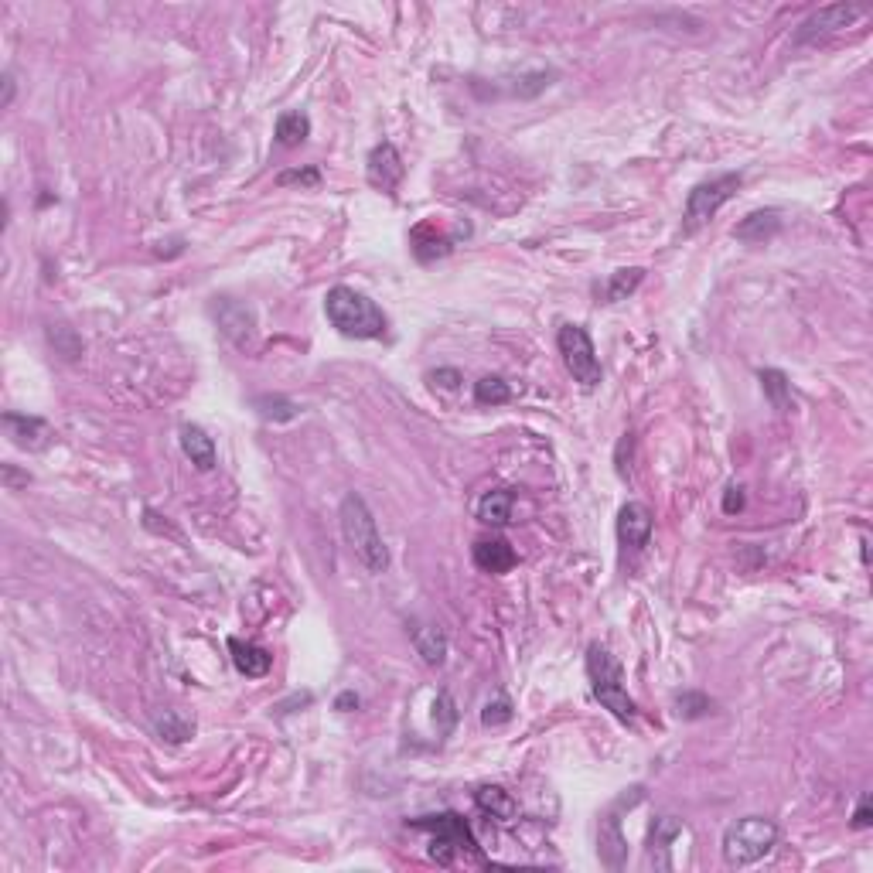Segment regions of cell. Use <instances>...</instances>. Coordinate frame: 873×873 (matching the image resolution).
Segmentation results:
<instances>
[{
    "label": "cell",
    "instance_id": "obj_1",
    "mask_svg": "<svg viewBox=\"0 0 873 873\" xmlns=\"http://www.w3.org/2000/svg\"><path fill=\"white\" fill-rule=\"evenodd\" d=\"M324 314H328L331 328L345 338H355V342H376V338H386L389 331V318L382 314V307L365 297L362 290L355 287H331L324 294Z\"/></svg>",
    "mask_w": 873,
    "mask_h": 873
},
{
    "label": "cell",
    "instance_id": "obj_2",
    "mask_svg": "<svg viewBox=\"0 0 873 873\" xmlns=\"http://www.w3.org/2000/svg\"><path fill=\"white\" fill-rule=\"evenodd\" d=\"M338 519H342V536H345L348 550L355 553V560H359L369 573H386L389 570V550L379 536L376 515H372V509L365 505V498L359 492H348L342 498Z\"/></svg>",
    "mask_w": 873,
    "mask_h": 873
},
{
    "label": "cell",
    "instance_id": "obj_3",
    "mask_svg": "<svg viewBox=\"0 0 873 873\" xmlns=\"http://www.w3.org/2000/svg\"><path fill=\"white\" fill-rule=\"evenodd\" d=\"M587 679H590V689H594V700L618 717L621 723H631L638 717V703L628 696L625 689V669L614 655L604 648L601 642H594L587 648Z\"/></svg>",
    "mask_w": 873,
    "mask_h": 873
},
{
    "label": "cell",
    "instance_id": "obj_4",
    "mask_svg": "<svg viewBox=\"0 0 873 873\" xmlns=\"http://www.w3.org/2000/svg\"><path fill=\"white\" fill-rule=\"evenodd\" d=\"M778 843V826L764 816H744L737 822H730L727 833H723V863L727 867H751V863L764 860Z\"/></svg>",
    "mask_w": 873,
    "mask_h": 873
},
{
    "label": "cell",
    "instance_id": "obj_5",
    "mask_svg": "<svg viewBox=\"0 0 873 873\" xmlns=\"http://www.w3.org/2000/svg\"><path fill=\"white\" fill-rule=\"evenodd\" d=\"M410 829H420V833H430V856L440 863V867H451L454 856H478V843L471 836L468 822H464L457 812H440V816H420L406 822Z\"/></svg>",
    "mask_w": 873,
    "mask_h": 873
},
{
    "label": "cell",
    "instance_id": "obj_6",
    "mask_svg": "<svg viewBox=\"0 0 873 873\" xmlns=\"http://www.w3.org/2000/svg\"><path fill=\"white\" fill-rule=\"evenodd\" d=\"M741 185H744V174L730 171V174H717V178H710V181H700V185L689 191L686 212H683L686 236H693V232H700L703 226H710L713 215H717L723 205L741 191Z\"/></svg>",
    "mask_w": 873,
    "mask_h": 873
},
{
    "label": "cell",
    "instance_id": "obj_7",
    "mask_svg": "<svg viewBox=\"0 0 873 873\" xmlns=\"http://www.w3.org/2000/svg\"><path fill=\"white\" fill-rule=\"evenodd\" d=\"M556 348L563 355V365L573 376V382H580L584 389H594L601 382L604 369H601V359H597V348L590 342L587 328L580 324H560L556 331Z\"/></svg>",
    "mask_w": 873,
    "mask_h": 873
},
{
    "label": "cell",
    "instance_id": "obj_8",
    "mask_svg": "<svg viewBox=\"0 0 873 873\" xmlns=\"http://www.w3.org/2000/svg\"><path fill=\"white\" fill-rule=\"evenodd\" d=\"M863 18V7L856 4H826L819 11H812L809 18L798 24L795 31V45H805V41H819L826 35H836V31L850 28L853 21Z\"/></svg>",
    "mask_w": 873,
    "mask_h": 873
},
{
    "label": "cell",
    "instance_id": "obj_9",
    "mask_svg": "<svg viewBox=\"0 0 873 873\" xmlns=\"http://www.w3.org/2000/svg\"><path fill=\"white\" fill-rule=\"evenodd\" d=\"M365 178H369L372 188L386 191V195H396V188L403 185L406 164H403V157H399V151L389 144V140L376 144L369 151V157H365Z\"/></svg>",
    "mask_w": 873,
    "mask_h": 873
},
{
    "label": "cell",
    "instance_id": "obj_10",
    "mask_svg": "<svg viewBox=\"0 0 873 873\" xmlns=\"http://www.w3.org/2000/svg\"><path fill=\"white\" fill-rule=\"evenodd\" d=\"M686 833L683 819L676 816H659L652 822V829H648V856L645 863L655 870H672V846H676V839Z\"/></svg>",
    "mask_w": 873,
    "mask_h": 873
},
{
    "label": "cell",
    "instance_id": "obj_11",
    "mask_svg": "<svg viewBox=\"0 0 873 873\" xmlns=\"http://www.w3.org/2000/svg\"><path fill=\"white\" fill-rule=\"evenodd\" d=\"M652 529H655V519H652V512H648V505H642V502L621 505L618 539L625 550H645L648 539H652Z\"/></svg>",
    "mask_w": 873,
    "mask_h": 873
},
{
    "label": "cell",
    "instance_id": "obj_12",
    "mask_svg": "<svg viewBox=\"0 0 873 873\" xmlns=\"http://www.w3.org/2000/svg\"><path fill=\"white\" fill-rule=\"evenodd\" d=\"M212 314H215V321H219L222 335L232 338L236 345H246V338L253 335V328H256L253 311H249L246 304L232 301V297H215Z\"/></svg>",
    "mask_w": 873,
    "mask_h": 873
},
{
    "label": "cell",
    "instance_id": "obj_13",
    "mask_svg": "<svg viewBox=\"0 0 873 873\" xmlns=\"http://www.w3.org/2000/svg\"><path fill=\"white\" fill-rule=\"evenodd\" d=\"M4 430L14 444L28 447V451H45L52 444V427L41 417H28V413H4Z\"/></svg>",
    "mask_w": 873,
    "mask_h": 873
},
{
    "label": "cell",
    "instance_id": "obj_14",
    "mask_svg": "<svg viewBox=\"0 0 873 873\" xmlns=\"http://www.w3.org/2000/svg\"><path fill=\"white\" fill-rule=\"evenodd\" d=\"M178 444L181 451H185V457L191 464H195L198 471H212L215 464H219V451H215V440L205 434L198 423H181L178 430Z\"/></svg>",
    "mask_w": 873,
    "mask_h": 873
},
{
    "label": "cell",
    "instance_id": "obj_15",
    "mask_svg": "<svg viewBox=\"0 0 873 873\" xmlns=\"http://www.w3.org/2000/svg\"><path fill=\"white\" fill-rule=\"evenodd\" d=\"M781 232V209H758L751 212L747 219H741L734 226V239H741V243H768V239H775Z\"/></svg>",
    "mask_w": 873,
    "mask_h": 873
},
{
    "label": "cell",
    "instance_id": "obj_16",
    "mask_svg": "<svg viewBox=\"0 0 873 873\" xmlns=\"http://www.w3.org/2000/svg\"><path fill=\"white\" fill-rule=\"evenodd\" d=\"M642 280H645L642 266H631V270H614L611 277L604 280V284L594 287L597 304H621V301H628V297L635 294L638 287H642Z\"/></svg>",
    "mask_w": 873,
    "mask_h": 873
},
{
    "label": "cell",
    "instance_id": "obj_17",
    "mask_svg": "<svg viewBox=\"0 0 873 873\" xmlns=\"http://www.w3.org/2000/svg\"><path fill=\"white\" fill-rule=\"evenodd\" d=\"M229 652H232V665H236L246 679H263L273 665V655L266 652V648L243 642V638H229Z\"/></svg>",
    "mask_w": 873,
    "mask_h": 873
},
{
    "label": "cell",
    "instance_id": "obj_18",
    "mask_svg": "<svg viewBox=\"0 0 873 873\" xmlns=\"http://www.w3.org/2000/svg\"><path fill=\"white\" fill-rule=\"evenodd\" d=\"M471 556H475V567L485 573H509L519 563V556L505 539H478Z\"/></svg>",
    "mask_w": 873,
    "mask_h": 873
},
{
    "label": "cell",
    "instance_id": "obj_19",
    "mask_svg": "<svg viewBox=\"0 0 873 873\" xmlns=\"http://www.w3.org/2000/svg\"><path fill=\"white\" fill-rule=\"evenodd\" d=\"M410 638L417 655L427 665H444L447 659V635L437 625H423V621H410Z\"/></svg>",
    "mask_w": 873,
    "mask_h": 873
},
{
    "label": "cell",
    "instance_id": "obj_20",
    "mask_svg": "<svg viewBox=\"0 0 873 873\" xmlns=\"http://www.w3.org/2000/svg\"><path fill=\"white\" fill-rule=\"evenodd\" d=\"M597 850H601V860L608 863L611 870H621L625 853H628V843H625V836H621L618 802H614V809L601 819V846H597Z\"/></svg>",
    "mask_w": 873,
    "mask_h": 873
},
{
    "label": "cell",
    "instance_id": "obj_21",
    "mask_svg": "<svg viewBox=\"0 0 873 873\" xmlns=\"http://www.w3.org/2000/svg\"><path fill=\"white\" fill-rule=\"evenodd\" d=\"M512 492L509 488H492V492H485L478 498V505H475V515H478V522H485V526H509L512 522Z\"/></svg>",
    "mask_w": 873,
    "mask_h": 873
},
{
    "label": "cell",
    "instance_id": "obj_22",
    "mask_svg": "<svg viewBox=\"0 0 873 873\" xmlns=\"http://www.w3.org/2000/svg\"><path fill=\"white\" fill-rule=\"evenodd\" d=\"M475 805L485 812V816H492L498 822H512L515 812H519L515 798L505 792V788H498V785H481L475 792Z\"/></svg>",
    "mask_w": 873,
    "mask_h": 873
},
{
    "label": "cell",
    "instance_id": "obj_23",
    "mask_svg": "<svg viewBox=\"0 0 873 873\" xmlns=\"http://www.w3.org/2000/svg\"><path fill=\"white\" fill-rule=\"evenodd\" d=\"M273 137H277L280 147H301L307 137H311V120L307 113L294 110V113H280L277 116V127H273Z\"/></svg>",
    "mask_w": 873,
    "mask_h": 873
},
{
    "label": "cell",
    "instance_id": "obj_24",
    "mask_svg": "<svg viewBox=\"0 0 873 873\" xmlns=\"http://www.w3.org/2000/svg\"><path fill=\"white\" fill-rule=\"evenodd\" d=\"M154 734L168 744H185L191 734H195V720H188L181 710H164L161 717L154 720Z\"/></svg>",
    "mask_w": 873,
    "mask_h": 873
},
{
    "label": "cell",
    "instance_id": "obj_25",
    "mask_svg": "<svg viewBox=\"0 0 873 873\" xmlns=\"http://www.w3.org/2000/svg\"><path fill=\"white\" fill-rule=\"evenodd\" d=\"M758 379H761L764 396H768V403L775 406V410H781V413L792 410V382H788L785 372H781V369H761Z\"/></svg>",
    "mask_w": 873,
    "mask_h": 873
},
{
    "label": "cell",
    "instance_id": "obj_26",
    "mask_svg": "<svg viewBox=\"0 0 873 873\" xmlns=\"http://www.w3.org/2000/svg\"><path fill=\"white\" fill-rule=\"evenodd\" d=\"M253 406H256V413L270 423H290V420L301 417V406L287 396H256Z\"/></svg>",
    "mask_w": 873,
    "mask_h": 873
},
{
    "label": "cell",
    "instance_id": "obj_27",
    "mask_svg": "<svg viewBox=\"0 0 873 873\" xmlns=\"http://www.w3.org/2000/svg\"><path fill=\"white\" fill-rule=\"evenodd\" d=\"M512 399V386L502 376H485L475 382V403L478 406H505Z\"/></svg>",
    "mask_w": 873,
    "mask_h": 873
},
{
    "label": "cell",
    "instance_id": "obj_28",
    "mask_svg": "<svg viewBox=\"0 0 873 873\" xmlns=\"http://www.w3.org/2000/svg\"><path fill=\"white\" fill-rule=\"evenodd\" d=\"M676 713L683 720H700L713 713V700L706 693H696V689H686V693L676 696Z\"/></svg>",
    "mask_w": 873,
    "mask_h": 873
},
{
    "label": "cell",
    "instance_id": "obj_29",
    "mask_svg": "<svg viewBox=\"0 0 873 873\" xmlns=\"http://www.w3.org/2000/svg\"><path fill=\"white\" fill-rule=\"evenodd\" d=\"M553 79H556V72H553V69H539V72H529V76H519V82H515V86H512V96H519V99H532V96L543 93V89H550V86H553Z\"/></svg>",
    "mask_w": 873,
    "mask_h": 873
},
{
    "label": "cell",
    "instance_id": "obj_30",
    "mask_svg": "<svg viewBox=\"0 0 873 873\" xmlns=\"http://www.w3.org/2000/svg\"><path fill=\"white\" fill-rule=\"evenodd\" d=\"M434 723H437V730H440V734H444V737L451 734L454 723H457V706H454V696L447 693V689L437 696V703H434Z\"/></svg>",
    "mask_w": 873,
    "mask_h": 873
},
{
    "label": "cell",
    "instance_id": "obj_31",
    "mask_svg": "<svg viewBox=\"0 0 873 873\" xmlns=\"http://www.w3.org/2000/svg\"><path fill=\"white\" fill-rule=\"evenodd\" d=\"M509 720H512V700H509V696H495V700L481 710V723H485V727H498V723H509Z\"/></svg>",
    "mask_w": 873,
    "mask_h": 873
},
{
    "label": "cell",
    "instance_id": "obj_32",
    "mask_svg": "<svg viewBox=\"0 0 873 873\" xmlns=\"http://www.w3.org/2000/svg\"><path fill=\"white\" fill-rule=\"evenodd\" d=\"M321 181V171L318 168H304V171H284L277 178V185L280 188H287V185H307V188H314Z\"/></svg>",
    "mask_w": 873,
    "mask_h": 873
},
{
    "label": "cell",
    "instance_id": "obj_33",
    "mask_svg": "<svg viewBox=\"0 0 873 873\" xmlns=\"http://www.w3.org/2000/svg\"><path fill=\"white\" fill-rule=\"evenodd\" d=\"M873 826V809H870V795L860 798V805H856L853 812V829H870Z\"/></svg>",
    "mask_w": 873,
    "mask_h": 873
},
{
    "label": "cell",
    "instance_id": "obj_34",
    "mask_svg": "<svg viewBox=\"0 0 873 873\" xmlns=\"http://www.w3.org/2000/svg\"><path fill=\"white\" fill-rule=\"evenodd\" d=\"M741 509H744V488L741 485H730L727 495H723V512L734 515V512H741Z\"/></svg>",
    "mask_w": 873,
    "mask_h": 873
},
{
    "label": "cell",
    "instance_id": "obj_35",
    "mask_svg": "<svg viewBox=\"0 0 873 873\" xmlns=\"http://www.w3.org/2000/svg\"><path fill=\"white\" fill-rule=\"evenodd\" d=\"M427 379L434 382V386L440 382L444 389H457V386H461V372H457V369H437V372H430Z\"/></svg>",
    "mask_w": 873,
    "mask_h": 873
},
{
    "label": "cell",
    "instance_id": "obj_36",
    "mask_svg": "<svg viewBox=\"0 0 873 873\" xmlns=\"http://www.w3.org/2000/svg\"><path fill=\"white\" fill-rule=\"evenodd\" d=\"M335 710H342V713H352V710H359V696L352 693V689H345L342 696H338L335 700Z\"/></svg>",
    "mask_w": 873,
    "mask_h": 873
},
{
    "label": "cell",
    "instance_id": "obj_37",
    "mask_svg": "<svg viewBox=\"0 0 873 873\" xmlns=\"http://www.w3.org/2000/svg\"><path fill=\"white\" fill-rule=\"evenodd\" d=\"M28 481H31L28 475H18V471H14V464H7V468H4V485L11 488V492H14V488H18V485H28Z\"/></svg>",
    "mask_w": 873,
    "mask_h": 873
},
{
    "label": "cell",
    "instance_id": "obj_38",
    "mask_svg": "<svg viewBox=\"0 0 873 873\" xmlns=\"http://www.w3.org/2000/svg\"><path fill=\"white\" fill-rule=\"evenodd\" d=\"M14 89H18V82H14L11 72H4V99H0V106H4V110L14 103Z\"/></svg>",
    "mask_w": 873,
    "mask_h": 873
}]
</instances>
